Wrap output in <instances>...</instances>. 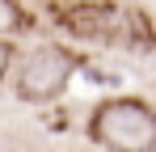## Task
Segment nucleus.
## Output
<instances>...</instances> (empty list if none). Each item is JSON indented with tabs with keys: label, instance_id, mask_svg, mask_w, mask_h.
<instances>
[{
	"label": "nucleus",
	"instance_id": "nucleus-1",
	"mask_svg": "<svg viewBox=\"0 0 156 152\" xmlns=\"http://www.w3.org/2000/svg\"><path fill=\"white\" fill-rule=\"evenodd\" d=\"M89 135L110 152H156V110L135 97L101 101L89 118Z\"/></svg>",
	"mask_w": 156,
	"mask_h": 152
},
{
	"label": "nucleus",
	"instance_id": "nucleus-2",
	"mask_svg": "<svg viewBox=\"0 0 156 152\" xmlns=\"http://www.w3.org/2000/svg\"><path fill=\"white\" fill-rule=\"evenodd\" d=\"M76 72V55L59 42H42L26 55L21 72H17V97L21 101H51L68 89V80Z\"/></svg>",
	"mask_w": 156,
	"mask_h": 152
},
{
	"label": "nucleus",
	"instance_id": "nucleus-3",
	"mask_svg": "<svg viewBox=\"0 0 156 152\" xmlns=\"http://www.w3.org/2000/svg\"><path fill=\"white\" fill-rule=\"evenodd\" d=\"M51 17L72 38H105L118 21V9L114 4H51Z\"/></svg>",
	"mask_w": 156,
	"mask_h": 152
},
{
	"label": "nucleus",
	"instance_id": "nucleus-4",
	"mask_svg": "<svg viewBox=\"0 0 156 152\" xmlns=\"http://www.w3.org/2000/svg\"><path fill=\"white\" fill-rule=\"evenodd\" d=\"M26 30V9L13 0H0V34H17Z\"/></svg>",
	"mask_w": 156,
	"mask_h": 152
},
{
	"label": "nucleus",
	"instance_id": "nucleus-5",
	"mask_svg": "<svg viewBox=\"0 0 156 152\" xmlns=\"http://www.w3.org/2000/svg\"><path fill=\"white\" fill-rule=\"evenodd\" d=\"M9 63H13V42L0 38V80H4V72H9Z\"/></svg>",
	"mask_w": 156,
	"mask_h": 152
}]
</instances>
